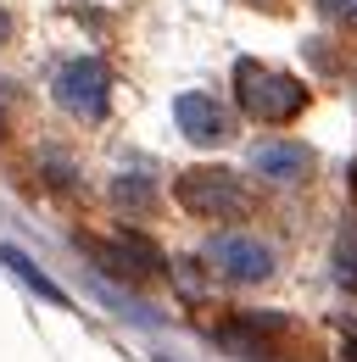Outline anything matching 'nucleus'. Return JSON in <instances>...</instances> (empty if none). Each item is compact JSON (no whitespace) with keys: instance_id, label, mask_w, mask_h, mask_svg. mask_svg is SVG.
<instances>
[{"instance_id":"423d86ee","label":"nucleus","mask_w":357,"mask_h":362,"mask_svg":"<svg viewBox=\"0 0 357 362\" xmlns=\"http://www.w3.org/2000/svg\"><path fill=\"white\" fill-rule=\"evenodd\" d=\"M251 168L273 184H302L312 173V151L307 145H296V139H268L251 151Z\"/></svg>"},{"instance_id":"f257e3e1","label":"nucleus","mask_w":357,"mask_h":362,"mask_svg":"<svg viewBox=\"0 0 357 362\" xmlns=\"http://www.w3.org/2000/svg\"><path fill=\"white\" fill-rule=\"evenodd\" d=\"M234 95H240L246 117H257V123H290L307 106V90L290 73H273L263 62H234Z\"/></svg>"},{"instance_id":"0eeeda50","label":"nucleus","mask_w":357,"mask_h":362,"mask_svg":"<svg viewBox=\"0 0 357 362\" xmlns=\"http://www.w3.org/2000/svg\"><path fill=\"white\" fill-rule=\"evenodd\" d=\"M95 257H101V268H112L118 279H145V273L162 268V257L145 240H106V245H95Z\"/></svg>"},{"instance_id":"6e6552de","label":"nucleus","mask_w":357,"mask_h":362,"mask_svg":"<svg viewBox=\"0 0 357 362\" xmlns=\"http://www.w3.org/2000/svg\"><path fill=\"white\" fill-rule=\"evenodd\" d=\"M0 262H6V268L17 273V279H23L28 290H34V296H45L50 307H67V296H62V284H50V279H45V273L34 268V262H28V257H23L17 245H0Z\"/></svg>"},{"instance_id":"f8f14e48","label":"nucleus","mask_w":357,"mask_h":362,"mask_svg":"<svg viewBox=\"0 0 357 362\" xmlns=\"http://www.w3.org/2000/svg\"><path fill=\"white\" fill-rule=\"evenodd\" d=\"M6 34H11V17H6V11H0V45H6Z\"/></svg>"},{"instance_id":"1a4fd4ad","label":"nucleus","mask_w":357,"mask_h":362,"mask_svg":"<svg viewBox=\"0 0 357 362\" xmlns=\"http://www.w3.org/2000/svg\"><path fill=\"white\" fill-rule=\"evenodd\" d=\"M335 268H341L346 284H357V218H346L341 234H335Z\"/></svg>"},{"instance_id":"f03ea898","label":"nucleus","mask_w":357,"mask_h":362,"mask_svg":"<svg viewBox=\"0 0 357 362\" xmlns=\"http://www.w3.org/2000/svg\"><path fill=\"white\" fill-rule=\"evenodd\" d=\"M178 206L196 212V218H207V223H229V218L251 212V189L234 173H223V168H190L178 179Z\"/></svg>"},{"instance_id":"20e7f679","label":"nucleus","mask_w":357,"mask_h":362,"mask_svg":"<svg viewBox=\"0 0 357 362\" xmlns=\"http://www.w3.org/2000/svg\"><path fill=\"white\" fill-rule=\"evenodd\" d=\"M207 262L223 279H234V284H263L268 273H273V251H268L263 240H251V234H218L207 245Z\"/></svg>"},{"instance_id":"9d476101","label":"nucleus","mask_w":357,"mask_h":362,"mask_svg":"<svg viewBox=\"0 0 357 362\" xmlns=\"http://www.w3.org/2000/svg\"><path fill=\"white\" fill-rule=\"evenodd\" d=\"M112 195H118L123 206H145V201H151V189H145V184L134 179V173H123V179L112 184Z\"/></svg>"},{"instance_id":"ddd939ff","label":"nucleus","mask_w":357,"mask_h":362,"mask_svg":"<svg viewBox=\"0 0 357 362\" xmlns=\"http://www.w3.org/2000/svg\"><path fill=\"white\" fill-rule=\"evenodd\" d=\"M346 362H357V340H352V346H346Z\"/></svg>"},{"instance_id":"39448f33","label":"nucleus","mask_w":357,"mask_h":362,"mask_svg":"<svg viewBox=\"0 0 357 362\" xmlns=\"http://www.w3.org/2000/svg\"><path fill=\"white\" fill-rule=\"evenodd\" d=\"M174 117H178V129L196 139V145H218L223 134H229V117H223V106L212 100V95H201V90H184L174 100Z\"/></svg>"},{"instance_id":"7ed1b4c3","label":"nucleus","mask_w":357,"mask_h":362,"mask_svg":"<svg viewBox=\"0 0 357 362\" xmlns=\"http://www.w3.org/2000/svg\"><path fill=\"white\" fill-rule=\"evenodd\" d=\"M56 100H62L73 117L95 123V117L106 112V100H112V78H106V67H101L95 56H79V62H67V67L56 73Z\"/></svg>"},{"instance_id":"9b49d317","label":"nucleus","mask_w":357,"mask_h":362,"mask_svg":"<svg viewBox=\"0 0 357 362\" xmlns=\"http://www.w3.org/2000/svg\"><path fill=\"white\" fill-rule=\"evenodd\" d=\"M324 6V17H335V23H357V0H318Z\"/></svg>"},{"instance_id":"4468645a","label":"nucleus","mask_w":357,"mask_h":362,"mask_svg":"<svg viewBox=\"0 0 357 362\" xmlns=\"http://www.w3.org/2000/svg\"><path fill=\"white\" fill-rule=\"evenodd\" d=\"M0 134H6V112H0Z\"/></svg>"},{"instance_id":"2eb2a0df","label":"nucleus","mask_w":357,"mask_h":362,"mask_svg":"<svg viewBox=\"0 0 357 362\" xmlns=\"http://www.w3.org/2000/svg\"><path fill=\"white\" fill-rule=\"evenodd\" d=\"M352 184H357V162H352Z\"/></svg>"}]
</instances>
